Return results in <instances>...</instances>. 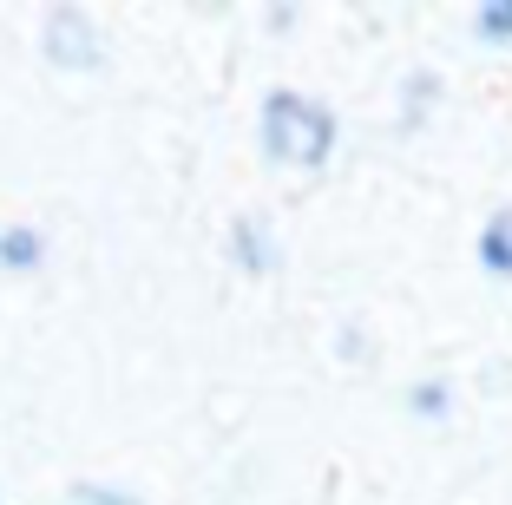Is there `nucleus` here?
<instances>
[{
  "mask_svg": "<svg viewBox=\"0 0 512 505\" xmlns=\"http://www.w3.org/2000/svg\"><path fill=\"white\" fill-rule=\"evenodd\" d=\"M40 60L53 73H99L112 60V40L99 27V14L79 7V0H53L40 14Z\"/></svg>",
  "mask_w": 512,
  "mask_h": 505,
  "instance_id": "f03ea898",
  "label": "nucleus"
},
{
  "mask_svg": "<svg viewBox=\"0 0 512 505\" xmlns=\"http://www.w3.org/2000/svg\"><path fill=\"white\" fill-rule=\"evenodd\" d=\"M0 505H14V499H7V492H0Z\"/></svg>",
  "mask_w": 512,
  "mask_h": 505,
  "instance_id": "9d476101",
  "label": "nucleus"
},
{
  "mask_svg": "<svg viewBox=\"0 0 512 505\" xmlns=\"http://www.w3.org/2000/svg\"><path fill=\"white\" fill-rule=\"evenodd\" d=\"M342 145V119L335 105L309 99L296 86H270L263 105H256V151L276 171H322Z\"/></svg>",
  "mask_w": 512,
  "mask_h": 505,
  "instance_id": "f257e3e1",
  "label": "nucleus"
},
{
  "mask_svg": "<svg viewBox=\"0 0 512 505\" xmlns=\"http://www.w3.org/2000/svg\"><path fill=\"white\" fill-rule=\"evenodd\" d=\"M0 237H7V223H0Z\"/></svg>",
  "mask_w": 512,
  "mask_h": 505,
  "instance_id": "9b49d317",
  "label": "nucleus"
},
{
  "mask_svg": "<svg viewBox=\"0 0 512 505\" xmlns=\"http://www.w3.org/2000/svg\"><path fill=\"white\" fill-rule=\"evenodd\" d=\"M401 401H407V414H414V420L434 427V420L453 414V381H447V374H421V381H407Z\"/></svg>",
  "mask_w": 512,
  "mask_h": 505,
  "instance_id": "39448f33",
  "label": "nucleus"
},
{
  "mask_svg": "<svg viewBox=\"0 0 512 505\" xmlns=\"http://www.w3.org/2000/svg\"><path fill=\"white\" fill-rule=\"evenodd\" d=\"M66 499H73V505H145V492L119 486V479H73Z\"/></svg>",
  "mask_w": 512,
  "mask_h": 505,
  "instance_id": "1a4fd4ad",
  "label": "nucleus"
},
{
  "mask_svg": "<svg viewBox=\"0 0 512 505\" xmlns=\"http://www.w3.org/2000/svg\"><path fill=\"white\" fill-rule=\"evenodd\" d=\"M230 263H237L243 276H270V269L283 263V243H276V230L263 217H237L230 223Z\"/></svg>",
  "mask_w": 512,
  "mask_h": 505,
  "instance_id": "7ed1b4c3",
  "label": "nucleus"
},
{
  "mask_svg": "<svg viewBox=\"0 0 512 505\" xmlns=\"http://www.w3.org/2000/svg\"><path fill=\"white\" fill-rule=\"evenodd\" d=\"M46 263V237L33 230V223H7V237H0V269H14V276H27V269Z\"/></svg>",
  "mask_w": 512,
  "mask_h": 505,
  "instance_id": "423d86ee",
  "label": "nucleus"
},
{
  "mask_svg": "<svg viewBox=\"0 0 512 505\" xmlns=\"http://www.w3.org/2000/svg\"><path fill=\"white\" fill-rule=\"evenodd\" d=\"M434 105H440V73H434V66H421V73L401 79V119H407V125L434 119Z\"/></svg>",
  "mask_w": 512,
  "mask_h": 505,
  "instance_id": "6e6552de",
  "label": "nucleus"
},
{
  "mask_svg": "<svg viewBox=\"0 0 512 505\" xmlns=\"http://www.w3.org/2000/svg\"><path fill=\"white\" fill-rule=\"evenodd\" d=\"M473 263L493 276V283H512V204H493L480 217V237H473Z\"/></svg>",
  "mask_w": 512,
  "mask_h": 505,
  "instance_id": "20e7f679",
  "label": "nucleus"
},
{
  "mask_svg": "<svg viewBox=\"0 0 512 505\" xmlns=\"http://www.w3.org/2000/svg\"><path fill=\"white\" fill-rule=\"evenodd\" d=\"M467 33L480 46H512V0H473Z\"/></svg>",
  "mask_w": 512,
  "mask_h": 505,
  "instance_id": "0eeeda50",
  "label": "nucleus"
}]
</instances>
